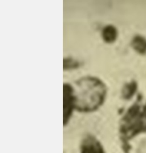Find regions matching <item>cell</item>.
I'll list each match as a JSON object with an SVG mask.
<instances>
[{
	"mask_svg": "<svg viewBox=\"0 0 146 153\" xmlns=\"http://www.w3.org/2000/svg\"><path fill=\"white\" fill-rule=\"evenodd\" d=\"M64 125L69 121L73 109L75 108V98L73 94V86L69 83H64Z\"/></svg>",
	"mask_w": 146,
	"mask_h": 153,
	"instance_id": "7a4b0ae2",
	"label": "cell"
},
{
	"mask_svg": "<svg viewBox=\"0 0 146 153\" xmlns=\"http://www.w3.org/2000/svg\"><path fill=\"white\" fill-rule=\"evenodd\" d=\"M102 37L107 44L114 43L118 37V30L115 26L111 24L105 26L102 29Z\"/></svg>",
	"mask_w": 146,
	"mask_h": 153,
	"instance_id": "277c9868",
	"label": "cell"
},
{
	"mask_svg": "<svg viewBox=\"0 0 146 153\" xmlns=\"http://www.w3.org/2000/svg\"><path fill=\"white\" fill-rule=\"evenodd\" d=\"M82 153H104L100 143L93 138H87L83 142Z\"/></svg>",
	"mask_w": 146,
	"mask_h": 153,
	"instance_id": "3957f363",
	"label": "cell"
},
{
	"mask_svg": "<svg viewBox=\"0 0 146 153\" xmlns=\"http://www.w3.org/2000/svg\"><path fill=\"white\" fill-rule=\"evenodd\" d=\"M73 88L75 108L81 112L95 111L104 102L107 88L99 78L85 76L77 80Z\"/></svg>",
	"mask_w": 146,
	"mask_h": 153,
	"instance_id": "6da1fadb",
	"label": "cell"
},
{
	"mask_svg": "<svg viewBox=\"0 0 146 153\" xmlns=\"http://www.w3.org/2000/svg\"><path fill=\"white\" fill-rule=\"evenodd\" d=\"M80 66V62L71 57L64 58L63 59L64 70H71L76 69Z\"/></svg>",
	"mask_w": 146,
	"mask_h": 153,
	"instance_id": "8992f818",
	"label": "cell"
},
{
	"mask_svg": "<svg viewBox=\"0 0 146 153\" xmlns=\"http://www.w3.org/2000/svg\"><path fill=\"white\" fill-rule=\"evenodd\" d=\"M133 49L140 54L146 53V39L140 36H136L132 41Z\"/></svg>",
	"mask_w": 146,
	"mask_h": 153,
	"instance_id": "5b68a950",
	"label": "cell"
},
{
	"mask_svg": "<svg viewBox=\"0 0 146 153\" xmlns=\"http://www.w3.org/2000/svg\"><path fill=\"white\" fill-rule=\"evenodd\" d=\"M136 89V84L132 82L131 83L126 85L123 90V94L125 98H128L133 94L134 91Z\"/></svg>",
	"mask_w": 146,
	"mask_h": 153,
	"instance_id": "52a82bcc",
	"label": "cell"
}]
</instances>
